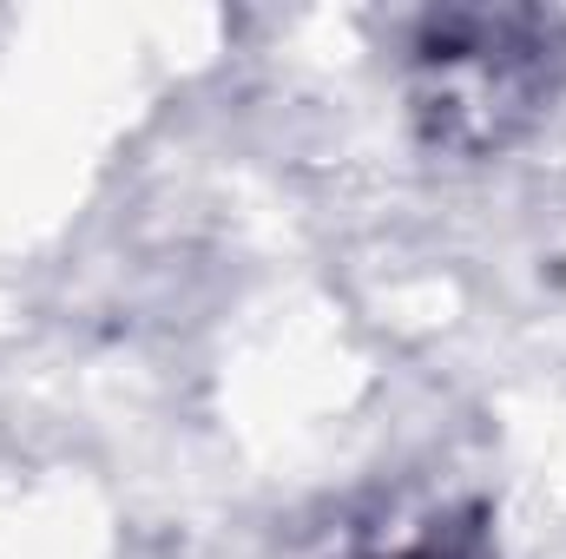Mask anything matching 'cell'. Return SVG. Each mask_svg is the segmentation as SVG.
<instances>
[{"instance_id": "1", "label": "cell", "mask_w": 566, "mask_h": 559, "mask_svg": "<svg viewBox=\"0 0 566 559\" xmlns=\"http://www.w3.org/2000/svg\"><path fill=\"white\" fill-rule=\"evenodd\" d=\"M389 559H474L468 547H448L441 534L434 540H416V547H402V553H389Z\"/></svg>"}]
</instances>
